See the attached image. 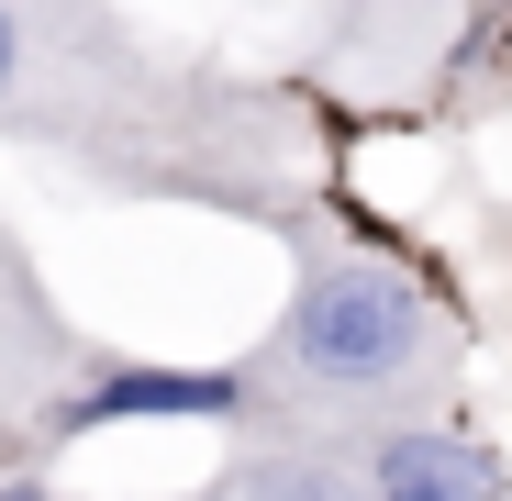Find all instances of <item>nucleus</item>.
<instances>
[{
    "label": "nucleus",
    "instance_id": "f257e3e1",
    "mask_svg": "<svg viewBox=\"0 0 512 501\" xmlns=\"http://www.w3.org/2000/svg\"><path fill=\"white\" fill-rule=\"evenodd\" d=\"M290 357L334 390H379V379H412L435 357V323L390 268H323L290 312Z\"/></svg>",
    "mask_w": 512,
    "mask_h": 501
},
{
    "label": "nucleus",
    "instance_id": "f03ea898",
    "mask_svg": "<svg viewBox=\"0 0 512 501\" xmlns=\"http://www.w3.org/2000/svg\"><path fill=\"white\" fill-rule=\"evenodd\" d=\"M245 390L223 368H112L67 424H156V412H234Z\"/></svg>",
    "mask_w": 512,
    "mask_h": 501
},
{
    "label": "nucleus",
    "instance_id": "7ed1b4c3",
    "mask_svg": "<svg viewBox=\"0 0 512 501\" xmlns=\"http://www.w3.org/2000/svg\"><path fill=\"white\" fill-rule=\"evenodd\" d=\"M379 501H490V468H479V446L423 424V435L379 446Z\"/></svg>",
    "mask_w": 512,
    "mask_h": 501
},
{
    "label": "nucleus",
    "instance_id": "20e7f679",
    "mask_svg": "<svg viewBox=\"0 0 512 501\" xmlns=\"http://www.w3.org/2000/svg\"><path fill=\"white\" fill-rule=\"evenodd\" d=\"M0 90H12V12H0Z\"/></svg>",
    "mask_w": 512,
    "mask_h": 501
},
{
    "label": "nucleus",
    "instance_id": "39448f33",
    "mask_svg": "<svg viewBox=\"0 0 512 501\" xmlns=\"http://www.w3.org/2000/svg\"><path fill=\"white\" fill-rule=\"evenodd\" d=\"M0 501H45V490H0Z\"/></svg>",
    "mask_w": 512,
    "mask_h": 501
}]
</instances>
